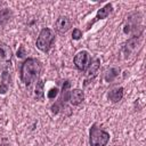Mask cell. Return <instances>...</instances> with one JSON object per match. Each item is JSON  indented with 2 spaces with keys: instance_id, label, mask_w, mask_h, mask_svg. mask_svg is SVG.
<instances>
[{
  "instance_id": "cell-1",
  "label": "cell",
  "mask_w": 146,
  "mask_h": 146,
  "mask_svg": "<svg viewBox=\"0 0 146 146\" xmlns=\"http://www.w3.org/2000/svg\"><path fill=\"white\" fill-rule=\"evenodd\" d=\"M41 64L36 58H27L21 67V79L25 86H30L40 74Z\"/></svg>"
},
{
  "instance_id": "cell-2",
  "label": "cell",
  "mask_w": 146,
  "mask_h": 146,
  "mask_svg": "<svg viewBox=\"0 0 146 146\" xmlns=\"http://www.w3.org/2000/svg\"><path fill=\"white\" fill-rule=\"evenodd\" d=\"M89 136H90V138H89L90 146H105L110 140L108 132L99 129L96 124H94L90 128Z\"/></svg>"
},
{
  "instance_id": "cell-3",
  "label": "cell",
  "mask_w": 146,
  "mask_h": 146,
  "mask_svg": "<svg viewBox=\"0 0 146 146\" xmlns=\"http://www.w3.org/2000/svg\"><path fill=\"white\" fill-rule=\"evenodd\" d=\"M54 40H55L54 32L48 27L42 29L40 34H39V36H38V39H36V47L41 51L48 52L50 47H51V44H52V42H54Z\"/></svg>"
},
{
  "instance_id": "cell-4",
  "label": "cell",
  "mask_w": 146,
  "mask_h": 146,
  "mask_svg": "<svg viewBox=\"0 0 146 146\" xmlns=\"http://www.w3.org/2000/svg\"><path fill=\"white\" fill-rule=\"evenodd\" d=\"M74 64L78 70L80 71H86L90 64V56L87 51H80L75 55L74 57Z\"/></svg>"
},
{
  "instance_id": "cell-5",
  "label": "cell",
  "mask_w": 146,
  "mask_h": 146,
  "mask_svg": "<svg viewBox=\"0 0 146 146\" xmlns=\"http://www.w3.org/2000/svg\"><path fill=\"white\" fill-rule=\"evenodd\" d=\"M139 42H140L139 35H133L132 38H130L125 42V44L123 47V54H124V56L125 57H129L131 54H133L137 50V47L139 46Z\"/></svg>"
},
{
  "instance_id": "cell-6",
  "label": "cell",
  "mask_w": 146,
  "mask_h": 146,
  "mask_svg": "<svg viewBox=\"0 0 146 146\" xmlns=\"http://www.w3.org/2000/svg\"><path fill=\"white\" fill-rule=\"evenodd\" d=\"M10 83V68L9 66H5L1 74V83H0V94L5 95L9 88Z\"/></svg>"
},
{
  "instance_id": "cell-7",
  "label": "cell",
  "mask_w": 146,
  "mask_h": 146,
  "mask_svg": "<svg viewBox=\"0 0 146 146\" xmlns=\"http://www.w3.org/2000/svg\"><path fill=\"white\" fill-rule=\"evenodd\" d=\"M71 27V21L66 17V16H60L57 18L56 23H55V29L57 32L59 33H65L68 31V29Z\"/></svg>"
},
{
  "instance_id": "cell-8",
  "label": "cell",
  "mask_w": 146,
  "mask_h": 146,
  "mask_svg": "<svg viewBox=\"0 0 146 146\" xmlns=\"http://www.w3.org/2000/svg\"><path fill=\"white\" fill-rule=\"evenodd\" d=\"M83 99H84V95L83 91L80 89H73L68 95V100L72 105H79L83 102Z\"/></svg>"
},
{
  "instance_id": "cell-9",
  "label": "cell",
  "mask_w": 146,
  "mask_h": 146,
  "mask_svg": "<svg viewBox=\"0 0 146 146\" xmlns=\"http://www.w3.org/2000/svg\"><path fill=\"white\" fill-rule=\"evenodd\" d=\"M11 56H13V52L9 46L6 44L5 42H0V62L8 63L11 59Z\"/></svg>"
},
{
  "instance_id": "cell-10",
  "label": "cell",
  "mask_w": 146,
  "mask_h": 146,
  "mask_svg": "<svg viewBox=\"0 0 146 146\" xmlns=\"http://www.w3.org/2000/svg\"><path fill=\"white\" fill-rule=\"evenodd\" d=\"M111 11H112V5H111V3H107V5H106V6H104L102 9H99V10H98V13H97L96 17L94 18V21H91V22H90V24L88 25V27H87V29H89V27H90V25H92L95 22H97V21H99V19H103V18H106V17L111 14Z\"/></svg>"
},
{
  "instance_id": "cell-11",
  "label": "cell",
  "mask_w": 146,
  "mask_h": 146,
  "mask_svg": "<svg viewBox=\"0 0 146 146\" xmlns=\"http://www.w3.org/2000/svg\"><path fill=\"white\" fill-rule=\"evenodd\" d=\"M123 97V88H116L110 91L108 94V98L110 100H112L113 103H116L119 100H121Z\"/></svg>"
},
{
  "instance_id": "cell-12",
  "label": "cell",
  "mask_w": 146,
  "mask_h": 146,
  "mask_svg": "<svg viewBox=\"0 0 146 146\" xmlns=\"http://www.w3.org/2000/svg\"><path fill=\"white\" fill-rule=\"evenodd\" d=\"M43 87H44V83L42 80H39L36 82V86H35V97L39 99V100H42L43 99V96H44V92H43Z\"/></svg>"
},
{
  "instance_id": "cell-13",
  "label": "cell",
  "mask_w": 146,
  "mask_h": 146,
  "mask_svg": "<svg viewBox=\"0 0 146 146\" xmlns=\"http://www.w3.org/2000/svg\"><path fill=\"white\" fill-rule=\"evenodd\" d=\"M119 72H120V70L119 68H115V67H111L106 73H105V80L107 81V82H111V81H113L117 75H119Z\"/></svg>"
},
{
  "instance_id": "cell-14",
  "label": "cell",
  "mask_w": 146,
  "mask_h": 146,
  "mask_svg": "<svg viewBox=\"0 0 146 146\" xmlns=\"http://www.w3.org/2000/svg\"><path fill=\"white\" fill-rule=\"evenodd\" d=\"M10 10L9 9H1L0 10V26L5 25L9 19H10Z\"/></svg>"
},
{
  "instance_id": "cell-15",
  "label": "cell",
  "mask_w": 146,
  "mask_h": 146,
  "mask_svg": "<svg viewBox=\"0 0 146 146\" xmlns=\"http://www.w3.org/2000/svg\"><path fill=\"white\" fill-rule=\"evenodd\" d=\"M99 59L98 58H96L94 62H91L90 64H89V68H88V71H87V75H92V74H95L96 73V71L98 70V67H99Z\"/></svg>"
},
{
  "instance_id": "cell-16",
  "label": "cell",
  "mask_w": 146,
  "mask_h": 146,
  "mask_svg": "<svg viewBox=\"0 0 146 146\" xmlns=\"http://www.w3.org/2000/svg\"><path fill=\"white\" fill-rule=\"evenodd\" d=\"M72 38L74 40H79L82 38V32L79 30V29H74L73 30V33H72Z\"/></svg>"
},
{
  "instance_id": "cell-17",
  "label": "cell",
  "mask_w": 146,
  "mask_h": 146,
  "mask_svg": "<svg viewBox=\"0 0 146 146\" xmlns=\"http://www.w3.org/2000/svg\"><path fill=\"white\" fill-rule=\"evenodd\" d=\"M58 94V89L57 88H51L49 91H48V98L50 99H54Z\"/></svg>"
},
{
  "instance_id": "cell-18",
  "label": "cell",
  "mask_w": 146,
  "mask_h": 146,
  "mask_svg": "<svg viewBox=\"0 0 146 146\" xmlns=\"http://www.w3.org/2000/svg\"><path fill=\"white\" fill-rule=\"evenodd\" d=\"M24 56H25V48H24V46H21L18 48V50H17V57L18 58H23Z\"/></svg>"
},
{
  "instance_id": "cell-19",
  "label": "cell",
  "mask_w": 146,
  "mask_h": 146,
  "mask_svg": "<svg viewBox=\"0 0 146 146\" xmlns=\"http://www.w3.org/2000/svg\"><path fill=\"white\" fill-rule=\"evenodd\" d=\"M2 146H10V145H8V144H5V145H2Z\"/></svg>"
}]
</instances>
